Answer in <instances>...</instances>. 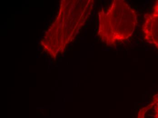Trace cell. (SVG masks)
I'll return each mask as SVG.
<instances>
[{
  "mask_svg": "<svg viewBox=\"0 0 158 118\" xmlns=\"http://www.w3.org/2000/svg\"><path fill=\"white\" fill-rule=\"evenodd\" d=\"M40 47H39V48L38 49V51L40 50Z\"/></svg>",
  "mask_w": 158,
  "mask_h": 118,
  "instance_id": "cell-7",
  "label": "cell"
},
{
  "mask_svg": "<svg viewBox=\"0 0 158 118\" xmlns=\"http://www.w3.org/2000/svg\"><path fill=\"white\" fill-rule=\"evenodd\" d=\"M64 51V48L62 49V51Z\"/></svg>",
  "mask_w": 158,
  "mask_h": 118,
  "instance_id": "cell-8",
  "label": "cell"
},
{
  "mask_svg": "<svg viewBox=\"0 0 158 118\" xmlns=\"http://www.w3.org/2000/svg\"><path fill=\"white\" fill-rule=\"evenodd\" d=\"M59 28L60 29H61V28H62V23H60V24Z\"/></svg>",
  "mask_w": 158,
  "mask_h": 118,
  "instance_id": "cell-5",
  "label": "cell"
},
{
  "mask_svg": "<svg viewBox=\"0 0 158 118\" xmlns=\"http://www.w3.org/2000/svg\"><path fill=\"white\" fill-rule=\"evenodd\" d=\"M150 104L152 108H154V118H158V93L154 96Z\"/></svg>",
  "mask_w": 158,
  "mask_h": 118,
  "instance_id": "cell-3",
  "label": "cell"
},
{
  "mask_svg": "<svg viewBox=\"0 0 158 118\" xmlns=\"http://www.w3.org/2000/svg\"><path fill=\"white\" fill-rule=\"evenodd\" d=\"M153 12H155V13H158V0L156 1V3H155L154 8H153Z\"/></svg>",
  "mask_w": 158,
  "mask_h": 118,
  "instance_id": "cell-4",
  "label": "cell"
},
{
  "mask_svg": "<svg viewBox=\"0 0 158 118\" xmlns=\"http://www.w3.org/2000/svg\"><path fill=\"white\" fill-rule=\"evenodd\" d=\"M142 30L144 40L158 50V13L145 14Z\"/></svg>",
  "mask_w": 158,
  "mask_h": 118,
  "instance_id": "cell-2",
  "label": "cell"
},
{
  "mask_svg": "<svg viewBox=\"0 0 158 118\" xmlns=\"http://www.w3.org/2000/svg\"><path fill=\"white\" fill-rule=\"evenodd\" d=\"M62 57H65V54H64L62 55Z\"/></svg>",
  "mask_w": 158,
  "mask_h": 118,
  "instance_id": "cell-6",
  "label": "cell"
},
{
  "mask_svg": "<svg viewBox=\"0 0 158 118\" xmlns=\"http://www.w3.org/2000/svg\"><path fill=\"white\" fill-rule=\"evenodd\" d=\"M98 35L102 42L112 46L128 39L138 24L134 9L124 0H114L106 10L99 13Z\"/></svg>",
  "mask_w": 158,
  "mask_h": 118,
  "instance_id": "cell-1",
  "label": "cell"
}]
</instances>
